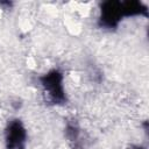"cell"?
Listing matches in <instances>:
<instances>
[{
	"label": "cell",
	"mask_w": 149,
	"mask_h": 149,
	"mask_svg": "<svg viewBox=\"0 0 149 149\" xmlns=\"http://www.w3.org/2000/svg\"><path fill=\"white\" fill-rule=\"evenodd\" d=\"M42 85L44 90L48 92L49 98L52 100V102H62L65 99L64 95V88H63V76L56 70H52L41 77Z\"/></svg>",
	"instance_id": "cell-1"
},
{
	"label": "cell",
	"mask_w": 149,
	"mask_h": 149,
	"mask_svg": "<svg viewBox=\"0 0 149 149\" xmlns=\"http://www.w3.org/2000/svg\"><path fill=\"white\" fill-rule=\"evenodd\" d=\"M26 140V130L20 120L9 122L6 130V143L8 149H21Z\"/></svg>",
	"instance_id": "cell-2"
},
{
	"label": "cell",
	"mask_w": 149,
	"mask_h": 149,
	"mask_svg": "<svg viewBox=\"0 0 149 149\" xmlns=\"http://www.w3.org/2000/svg\"><path fill=\"white\" fill-rule=\"evenodd\" d=\"M121 15H122V5H121V2H116V1L105 2L101 7L100 23L104 27L113 28L118 24Z\"/></svg>",
	"instance_id": "cell-3"
}]
</instances>
